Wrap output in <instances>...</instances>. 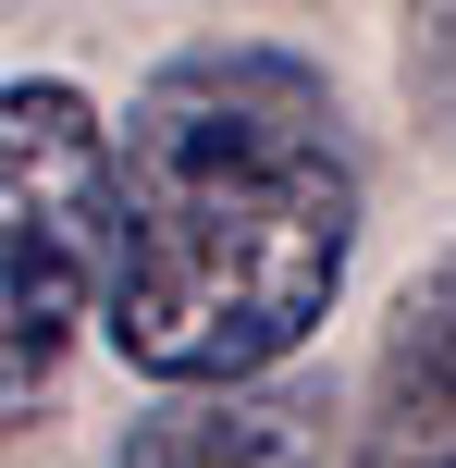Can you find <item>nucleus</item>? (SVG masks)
I'll use <instances>...</instances> for the list:
<instances>
[{"mask_svg": "<svg viewBox=\"0 0 456 468\" xmlns=\"http://www.w3.org/2000/svg\"><path fill=\"white\" fill-rule=\"evenodd\" d=\"M358 259V148L321 62L271 37L173 49L111 123L99 333L136 382L284 370Z\"/></svg>", "mask_w": 456, "mask_h": 468, "instance_id": "nucleus-1", "label": "nucleus"}, {"mask_svg": "<svg viewBox=\"0 0 456 468\" xmlns=\"http://www.w3.org/2000/svg\"><path fill=\"white\" fill-rule=\"evenodd\" d=\"M111 468H334V407H321V382L284 370L161 382V407L111 444Z\"/></svg>", "mask_w": 456, "mask_h": 468, "instance_id": "nucleus-3", "label": "nucleus"}, {"mask_svg": "<svg viewBox=\"0 0 456 468\" xmlns=\"http://www.w3.org/2000/svg\"><path fill=\"white\" fill-rule=\"evenodd\" d=\"M345 468H456V247L395 296L383 370H370L358 456Z\"/></svg>", "mask_w": 456, "mask_h": 468, "instance_id": "nucleus-4", "label": "nucleus"}, {"mask_svg": "<svg viewBox=\"0 0 456 468\" xmlns=\"http://www.w3.org/2000/svg\"><path fill=\"white\" fill-rule=\"evenodd\" d=\"M111 259V123L62 74H0V431L49 407Z\"/></svg>", "mask_w": 456, "mask_h": 468, "instance_id": "nucleus-2", "label": "nucleus"}]
</instances>
